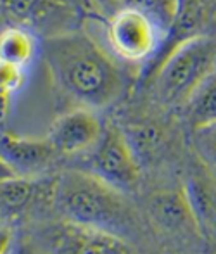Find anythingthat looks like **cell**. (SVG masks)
<instances>
[{
    "label": "cell",
    "instance_id": "6da1fadb",
    "mask_svg": "<svg viewBox=\"0 0 216 254\" xmlns=\"http://www.w3.org/2000/svg\"><path fill=\"white\" fill-rule=\"evenodd\" d=\"M40 56L56 90L80 107H113L132 85L121 61L81 28L40 38Z\"/></svg>",
    "mask_w": 216,
    "mask_h": 254
},
{
    "label": "cell",
    "instance_id": "7a4b0ae2",
    "mask_svg": "<svg viewBox=\"0 0 216 254\" xmlns=\"http://www.w3.org/2000/svg\"><path fill=\"white\" fill-rule=\"evenodd\" d=\"M50 204L63 220L100 228L127 241L140 230V214L127 192L88 170L61 171L52 180Z\"/></svg>",
    "mask_w": 216,
    "mask_h": 254
},
{
    "label": "cell",
    "instance_id": "3957f363",
    "mask_svg": "<svg viewBox=\"0 0 216 254\" xmlns=\"http://www.w3.org/2000/svg\"><path fill=\"white\" fill-rule=\"evenodd\" d=\"M216 38L196 35L176 44L150 69V95L159 107H182L196 87L215 71Z\"/></svg>",
    "mask_w": 216,
    "mask_h": 254
},
{
    "label": "cell",
    "instance_id": "277c9868",
    "mask_svg": "<svg viewBox=\"0 0 216 254\" xmlns=\"http://www.w3.org/2000/svg\"><path fill=\"white\" fill-rule=\"evenodd\" d=\"M104 33L109 52L130 66L152 61L166 40V31L150 16L135 9L113 10L104 23Z\"/></svg>",
    "mask_w": 216,
    "mask_h": 254
},
{
    "label": "cell",
    "instance_id": "5b68a950",
    "mask_svg": "<svg viewBox=\"0 0 216 254\" xmlns=\"http://www.w3.org/2000/svg\"><path fill=\"white\" fill-rule=\"evenodd\" d=\"M86 168L90 173L97 175L113 187L123 192H132L140 184L142 166L130 145L127 135L118 123L104 127L102 137L95 147L86 154Z\"/></svg>",
    "mask_w": 216,
    "mask_h": 254
},
{
    "label": "cell",
    "instance_id": "8992f818",
    "mask_svg": "<svg viewBox=\"0 0 216 254\" xmlns=\"http://www.w3.org/2000/svg\"><path fill=\"white\" fill-rule=\"evenodd\" d=\"M0 14L14 26L33 31L38 38L80 28V14L70 0H0Z\"/></svg>",
    "mask_w": 216,
    "mask_h": 254
},
{
    "label": "cell",
    "instance_id": "52a82bcc",
    "mask_svg": "<svg viewBox=\"0 0 216 254\" xmlns=\"http://www.w3.org/2000/svg\"><path fill=\"white\" fill-rule=\"evenodd\" d=\"M147 218L157 232L170 239L190 241L203 237L185 187L154 192L147 199Z\"/></svg>",
    "mask_w": 216,
    "mask_h": 254
},
{
    "label": "cell",
    "instance_id": "ba28073f",
    "mask_svg": "<svg viewBox=\"0 0 216 254\" xmlns=\"http://www.w3.org/2000/svg\"><path fill=\"white\" fill-rule=\"evenodd\" d=\"M104 127L95 111L78 106L54 121L47 138L61 157H74L88 154L95 147Z\"/></svg>",
    "mask_w": 216,
    "mask_h": 254
},
{
    "label": "cell",
    "instance_id": "9c48e42d",
    "mask_svg": "<svg viewBox=\"0 0 216 254\" xmlns=\"http://www.w3.org/2000/svg\"><path fill=\"white\" fill-rule=\"evenodd\" d=\"M49 246L54 253L66 254H128L135 253L127 239L100 228L86 227L61 218V223L50 228Z\"/></svg>",
    "mask_w": 216,
    "mask_h": 254
},
{
    "label": "cell",
    "instance_id": "30bf717a",
    "mask_svg": "<svg viewBox=\"0 0 216 254\" xmlns=\"http://www.w3.org/2000/svg\"><path fill=\"white\" fill-rule=\"evenodd\" d=\"M0 157L16 177L38 178L54 166L61 157L49 138H31L2 131L0 133Z\"/></svg>",
    "mask_w": 216,
    "mask_h": 254
},
{
    "label": "cell",
    "instance_id": "8fae6325",
    "mask_svg": "<svg viewBox=\"0 0 216 254\" xmlns=\"http://www.w3.org/2000/svg\"><path fill=\"white\" fill-rule=\"evenodd\" d=\"M120 128L127 135L142 168L147 164H154L166 151L164 147L168 144V131L156 118L135 116L127 120V123L120 125Z\"/></svg>",
    "mask_w": 216,
    "mask_h": 254
},
{
    "label": "cell",
    "instance_id": "7c38bea8",
    "mask_svg": "<svg viewBox=\"0 0 216 254\" xmlns=\"http://www.w3.org/2000/svg\"><path fill=\"white\" fill-rule=\"evenodd\" d=\"M185 190L199 221L203 237L216 239V178L204 168V171L190 175Z\"/></svg>",
    "mask_w": 216,
    "mask_h": 254
},
{
    "label": "cell",
    "instance_id": "4fadbf2b",
    "mask_svg": "<svg viewBox=\"0 0 216 254\" xmlns=\"http://www.w3.org/2000/svg\"><path fill=\"white\" fill-rule=\"evenodd\" d=\"M37 178L10 177L0 180V218L12 220L24 214L42 195Z\"/></svg>",
    "mask_w": 216,
    "mask_h": 254
},
{
    "label": "cell",
    "instance_id": "5bb4252c",
    "mask_svg": "<svg viewBox=\"0 0 216 254\" xmlns=\"http://www.w3.org/2000/svg\"><path fill=\"white\" fill-rule=\"evenodd\" d=\"M38 54L40 38L33 31L14 24L0 31V61L28 69Z\"/></svg>",
    "mask_w": 216,
    "mask_h": 254
},
{
    "label": "cell",
    "instance_id": "9a60e30c",
    "mask_svg": "<svg viewBox=\"0 0 216 254\" xmlns=\"http://www.w3.org/2000/svg\"><path fill=\"white\" fill-rule=\"evenodd\" d=\"M182 113L192 130L216 123V69L197 85L182 106Z\"/></svg>",
    "mask_w": 216,
    "mask_h": 254
},
{
    "label": "cell",
    "instance_id": "2e32d148",
    "mask_svg": "<svg viewBox=\"0 0 216 254\" xmlns=\"http://www.w3.org/2000/svg\"><path fill=\"white\" fill-rule=\"evenodd\" d=\"M180 0H102V3L113 10L118 9H135L150 16L164 31H170Z\"/></svg>",
    "mask_w": 216,
    "mask_h": 254
},
{
    "label": "cell",
    "instance_id": "e0dca14e",
    "mask_svg": "<svg viewBox=\"0 0 216 254\" xmlns=\"http://www.w3.org/2000/svg\"><path fill=\"white\" fill-rule=\"evenodd\" d=\"M192 144L203 166L216 178V123L192 130Z\"/></svg>",
    "mask_w": 216,
    "mask_h": 254
},
{
    "label": "cell",
    "instance_id": "ac0fdd59",
    "mask_svg": "<svg viewBox=\"0 0 216 254\" xmlns=\"http://www.w3.org/2000/svg\"><path fill=\"white\" fill-rule=\"evenodd\" d=\"M26 67L0 61V95L3 99L10 101L14 95L19 94L26 85Z\"/></svg>",
    "mask_w": 216,
    "mask_h": 254
},
{
    "label": "cell",
    "instance_id": "d6986e66",
    "mask_svg": "<svg viewBox=\"0 0 216 254\" xmlns=\"http://www.w3.org/2000/svg\"><path fill=\"white\" fill-rule=\"evenodd\" d=\"M14 242V232L9 227H0V254L10 251Z\"/></svg>",
    "mask_w": 216,
    "mask_h": 254
},
{
    "label": "cell",
    "instance_id": "ffe728a7",
    "mask_svg": "<svg viewBox=\"0 0 216 254\" xmlns=\"http://www.w3.org/2000/svg\"><path fill=\"white\" fill-rule=\"evenodd\" d=\"M9 104L10 101H7V99H3L2 95H0V133H2V123L7 116V111H9Z\"/></svg>",
    "mask_w": 216,
    "mask_h": 254
},
{
    "label": "cell",
    "instance_id": "44dd1931",
    "mask_svg": "<svg viewBox=\"0 0 216 254\" xmlns=\"http://www.w3.org/2000/svg\"><path fill=\"white\" fill-rule=\"evenodd\" d=\"M10 177H16V175L12 173V170H10V168L3 163L2 157H0V180H3V178H10Z\"/></svg>",
    "mask_w": 216,
    "mask_h": 254
},
{
    "label": "cell",
    "instance_id": "7402d4cb",
    "mask_svg": "<svg viewBox=\"0 0 216 254\" xmlns=\"http://www.w3.org/2000/svg\"><path fill=\"white\" fill-rule=\"evenodd\" d=\"M215 69H216V64H215Z\"/></svg>",
    "mask_w": 216,
    "mask_h": 254
}]
</instances>
